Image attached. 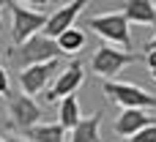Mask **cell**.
Here are the masks:
<instances>
[{
    "label": "cell",
    "mask_w": 156,
    "mask_h": 142,
    "mask_svg": "<svg viewBox=\"0 0 156 142\" xmlns=\"http://www.w3.org/2000/svg\"><path fill=\"white\" fill-rule=\"evenodd\" d=\"M8 8H11V19H14L11 22V36H14V44L16 47L25 44V41H30L33 36L44 33L49 14H44L38 8H27L22 3H8Z\"/></svg>",
    "instance_id": "3"
},
{
    "label": "cell",
    "mask_w": 156,
    "mask_h": 142,
    "mask_svg": "<svg viewBox=\"0 0 156 142\" xmlns=\"http://www.w3.org/2000/svg\"><path fill=\"white\" fill-rule=\"evenodd\" d=\"M66 142H101V112H96L90 118H82L69 131Z\"/></svg>",
    "instance_id": "12"
},
{
    "label": "cell",
    "mask_w": 156,
    "mask_h": 142,
    "mask_svg": "<svg viewBox=\"0 0 156 142\" xmlns=\"http://www.w3.org/2000/svg\"><path fill=\"white\" fill-rule=\"evenodd\" d=\"M123 16L129 25H156V3L154 0H129L123 3Z\"/></svg>",
    "instance_id": "11"
},
{
    "label": "cell",
    "mask_w": 156,
    "mask_h": 142,
    "mask_svg": "<svg viewBox=\"0 0 156 142\" xmlns=\"http://www.w3.org/2000/svg\"><path fill=\"white\" fill-rule=\"evenodd\" d=\"M145 49H156V36L151 38V41H148V44H145Z\"/></svg>",
    "instance_id": "19"
},
{
    "label": "cell",
    "mask_w": 156,
    "mask_h": 142,
    "mask_svg": "<svg viewBox=\"0 0 156 142\" xmlns=\"http://www.w3.org/2000/svg\"><path fill=\"white\" fill-rule=\"evenodd\" d=\"M104 93L112 104H121L123 109H154L156 96H151L145 88H137L132 82H104Z\"/></svg>",
    "instance_id": "4"
},
{
    "label": "cell",
    "mask_w": 156,
    "mask_h": 142,
    "mask_svg": "<svg viewBox=\"0 0 156 142\" xmlns=\"http://www.w3.org/2000/svg\"><path fill=\"white\" fill-rule=\"evenodd\" d=\"M0 5H3V3H0Z\"/></svg>",
    "instance_id": "23"
},
{
    "label": "cell",
    "mask_w": 156,
    "mask_h": 142,
    "mask_svg": "<svg viewBox=\"0 0 156 142\" xmlns=\"http://www.w3.org/2000/svg\"><path fill=\"white\" fill-rule=\"evenodd\" d=\"M151 77H154V82H156V68H154V71H151Z\"/></svg>",
    "instance_id": "20"
},
{
    "label": "cell",
    "mask_w": 156,
    "mask_h": 142,
    "mask_svg": "<svg viewBox=\"0 0 156 142\" xmlns=\"http://www.w3.org/2000/svg\"><path fill=\"white\" fill-rule=\"evenodd\" d=\"M82 82H85V66H82L80 60H74L71 66H66V68L58 74V79L52 82V88L44 93L47 104H52V101H63L66 96H77V90H80Z\"/></svg>",
    "instance_id": "7"
},
{
    "label": "cell",
    "mask_w": 156,
    "mask_h": 142,
    "mask_svg": "<svg viewBox=\"0 0 156 142\" xmlns=\"http://www.w3.org/2000/svg\"><path fill=\"white\" fill-rule=\"evenodd\" d=\"M58 52H60V49H58V41H52V38H47L44 33H38V36H33L30 41L14 47L8 57H11V66H14V68L25 71V68H30V66L58 60Z\"/></svg>",
    "instance_id": "1"
},
{
    "label": "cell",
    "mask_w": 156,
    "mask_h": 142,
    "mask_svg": "<svg viewBox=\"0 0 156 142\" xmlns=\"http://www.w3.org/2000/svg\"><path fill=\"white\" fill-rule=\"evenodd\" d=\"M145 63H148L151 71L156 68V49H145Z\"/></svg>",
    "instance_id": "18"
},
{
    "label": "cell",
    "mask_w": 156,
    "mask_h": 142,
    "mask_svg": "<svg viewBox=\"0 0 156 142\" xmlns=\"http://www.w3.org/2000/svg\"><path fill=\"white\" fill-rule=\"evenodd\" d=\"M0 142H5V140H3V137H0Z\"/></svg>",
    "instance_id": "21"
},
{
    "label": "cell",
    "mask_w": 156,
    "mask_h": 142,
    "mask_svg": "<svg viewBox=\"0 0 156 142\" xmlns=\"http://www.w3.org/2000/svg\"><path fill=\"white\" fill-rule=\"evenodd\" d=\"M85 33L80 30V27H71V30H66L60 38H58V49L60 52H66V55H77L82 47H85Z\"/></svg>",
    "instance_id": "15"
},
{
    "label": "cell",
    "mask_w": 156,
    "mask_h": 142,
    "mask_svg": "<svg viewBox=\"0 0 156 142\" xmlns=\"http://www.w3.org/2000/svg\"><path fill=\"white\" fill-rule=\"evenodd\" d=\"M126 142H156V123L148 126V129H143L140 134H134L132 140H126Z\"/></svg>",
    "instance_id": "16"
},
{
    "label": "cell",
    "mask_w": 156,
    "mask_h": 142,
    "mask_svg": "<svg viewBox=\"0 0 156 142\" xmlns=\"http://www.w3.org/2000/svg\"><path fill=\"white\" fill-rule=\"evenodd\" d=\"M8 115H11L14 129H19V131L27 134L30 129L38 126V120H41V107H38L30 96H25V93H11V96H8Z\"/></svg>",
    "instance_id": "6"
},
{
    "label": "cell",
    "mask_w": 156,
    "mask_h": 142,
    "mask_svg": "<svg viewBox=\"0 0 156 142\" xmlns=\"http://www.w3.org/2000/svg\"><path fill=\"white\" fill-rule=\"evenodd\" d=\"M154 115H148L145 109H123L118 118H115V134L118 137H126V140H132L134 134H140L143 129H148V126H154Z\"/></svg>",
    "instance_id": "10"
},
{
    "label": "cell",
    "mask_w": 156,
    "mask_h": 142,
    "mask_svg": "<svg viewBox=\"0 0 156 142\" xmlns=\"http://www.w3.org/2000/svg\"><path fill=\"white\" fill-rule=\"evenodd\" d=\"M88 27L101 36L104 41H110L112 47H123L132 49V36H129V22L123 16V11H104V14H96L88 19Z\"/></svg>",
    "instance_id": "2"
},
{
    "label": "cell",
    "mask_w": 156,
    "mask_h": 142,
    "mask_svg": "<svg viewBox=\"0 0 156 142\" xmlns=\"http://www.w3.org/2000/svg\"><path fill=\"white\" fill-rule=\"evenodd\" d=\"M27 137H30V142H66L69 131L60 123H38L36 129L27 131Z\"/></svg>",
    "instance_id": "13"
},
{
    "label": "cell",
    "mask_w": 156,
    "mask_h": 142,
    "mask_svg": "<svg viewBox=\"0 0 156 142\" xmlns=\"http://www.w3.org/2000/svg\"><path fill=\"white\" fill-rule=\"evenodd\" d=\"M85 5H88L85 0H74V3H66V5H60L58 11H52V14H49V19H47L44 36H47V38H52V41H58L66 30H71V27H74V19L80 16V11H82Z\"/></svg>",
    "instance_id": "8"
},
{
    "label": "cell",
    "mask_w": 156,
    "mask_h": 142,
    "mask_svg": "<svg viewBox=\"0 0 156 142\" xmlns=\"http://www.w3.org/2000/svg\"><path fill=\"white\" fill-rule=\"evenodd\" d=\"M8 88H11V82H8V71L0 66V96H11Z\"/></svg>",
    "instance_id": "17"
},
{
    "label": "cell",
    "mask_w": 156,
    "mask_h": 142,
    "mask_svg": "<svg viewBox=\"0 0 156 142\" xmlns=\"http://www.w3.org/2000/svg\"><path fill=\"white\" fill-rule=\"evenodd\" d=\"M132 63H137V55L134 52H123V49H115V47L107 44V47H99L96 49V55L90 60V68H93L96 77H101L104 82H110L121 68H126Z\"/></svg>",
    "instance_id": "5"
},
{
    "label": "cell",
    "mask_w": 156,
    "mask_h": 142,
    "mask_svg": "<svg viewBox=\"0 0 156 142\" xmlns=\"http://www.w3.org/2000/svg\"><path fill=\"white\" fill-rule=\"evenodd\" d=\"M80 120H82V118H80V99H77V96H66V99L60 101V115H58V123H60L66 131H71Z\"/></svg>",
    "instance_id": "14"
},
{
    "label": "cell",
    "mask_w": 156,
    "mask_h": 142,
    "mask_svg": "<svg viewBox=\"0 0 156 142\" xmlns=\"http://www.w3.org/2000/svg\"><path fill=\"white\" fill-rule=\"evenodd\" d=\"M58 71V60H49V63H38V66H30L25 71H19V88L25 96H36V93H44V88L49 85V79L55 77Z\"/></svg>",
    "instance_id": "9"
},
{
    "label": "cell",
    "mask_w": 156,
    "mask_h": 142,
    "mask_svg": "<svg viewBox=\"0 0 156 142\" xmlns=\"http://www.w3.org/2000/svg\"><path fill=\"white\" fill-rule=\"evenodd\" d=\"M0 115H3V109H0Z\"/></svg>",
    "instance_id": "22"
}]
</instances>
